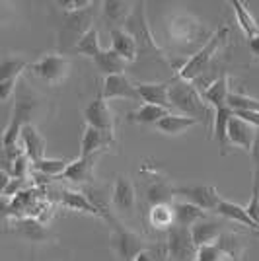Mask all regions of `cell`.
Returning <instances> with one entry per match:
<instances>
[{
	"mask_svg": "<svg viewBox=\"0 0 259 261\" xmlns=\"http://www.w3.org/2000/svg\"><path fill=\"white\" fill-rule=\"evenodd\" d=\"M215 246L222 253H226L232 261L240 259V255L244 253V242H242V238L238 234H234V232H228V230L216 238Z\"/></svg>",
	"mask_w": 259,
	"mask_h": 261,
	"instance_id": "cell-32",
	"label": "cell"
},
{
	"mask_svg": "<svg viewBox=\"0 0 259 261\" xmlns=\"http://www.w3.org/2000/svg\"><path fill=\"white\" fill-rule=\"evenodd\" d=\"M173 211V224L182 226V228H191L199 220H205L206 213L203 208L195 207L187 201H179V203H172Z\"/></svg>",
	"mask_w": 259,
	"mask_h": 261,
	"instance_id": "cell-20",
	"label": "cell"
},
{
	"mask_svg": "<svg viewBox=\"0 0 259 261\" xmlns=\"http://www.w3.org/2000/svg\"><path fill=\"white\" fill-rule=\"evenodd\" d=\"M37 78H41L47 84H59L68 76L70 59L63 53H47L39 61L28 66Z\"/></svg>",
	"mask_w": 259,
	"mask_h": 261,
	"instance_id": "cell-7",
	"label": "cell"
},
{
	"mask_svg": "<svg viewBox=\"0 0 259 261\" xmlns=\"http://www.w3.org/2000/svg\"><path fill=\"white\" fill-rule=\"evenodd\" d=\"M14 226H16L18 234H22L23 238L30 240V242H41V240L47 238L45 226L39 220H35V218H20Z\"/></svg>",
	"mask_w": 259,
	"mask_h": 261,
	"instance_id": "cell-35",
	"label": "cell"
},
{
	"mask_svg": "<svg viewBox=\"0 0 259 261\" xmlns=\"http://www.w3.org/2000/svg\"><path fill=\"white\" fill-rule=\"evenodd\" d=\"M30 158L25 156V154H20L16 160H14V164H12V172L10 175L12 177H16V179H25V174H28V168H30Z\"/></svg>",
	"mask_w": 259,
	"mask_h": 261,
	"instance_id": "cell-41",
	"label": "cell"
},
{
	"mask_svg": "<svg viewBox=\"0 0 259 261\" xmlns=\"http://www.w3.org/2000/svg\"><path fill=\"white\" fill-rule=\"evenodd\" d=\"M234 117V111L228 108V106H224V108H218L215 109V141L216 144H218V148H220V154L224 156L226 154V148H228V123H230V119Z\"/></svg>",
	"mask_w": 259,
	"mask_h": 261,
	"instance_id": "cell-23",
	"label": "cell"
},
{
	"mask_svg": "<svg viewBox=\"0 0 259 261\" xmlns=\"http://www.w3.org/2000/svg\"><path fill=\"white\" fill-rule=\"evenodd\" d=\"M168 35H170L173 45H177V47H191L195 43L205 45L213 33L206 28V23H203L199 18H195V16L187 14V12H182V14H173L172 18H170Z\"/></svg>",
	"mask_w": 259,
	"mask_h": 261,
	"instance_id": "cell-5",
	"label": "cell"
},
{
	"mask_svg": "<svg viewBox=\"0 0 259 261\" xmlns=\"http://www.w3.org/2000/svg\"><path fill=\"white\" fill-rule=\"evenodd\" d=\"M111 203L119 213L131 215L137 205V193H135V185L127 175H117L113 191H111Z\"/></svg>",
	"mask_w": 259,
	"mask_h": 261,
	"instance_id": "cell-13",
	"label": "cell"
},
{
	"mask_svg": "<svg viewBox=\"0 0 259 261\" xmlns=\"http://www.w3.org/2000/svg\"><path fill=\"white\" fill-rule=\"evenodd\" d=\"M76 55H82V57H90V59H94L99 55L101 51V45H99V33H97L96 28H90L80 39H78V43L74 45V49H72Z\"/></svg>",
	"mask_w": 259,
	"mask_h": 261,
	"instance_id": "cell-34",
	"label": "cell"
},
{
	"mask_svg": "<svg viewBox=\"0 0 259 261\" xmlns=\"http://www.w3.org/2000/svg\"><path fill=\"white\" fill-rule=\"evenodd\" d=\"M226 106L232 111H259V99L240 94V92H230Z\"/></svg>",
	"mask_w": 259,
	"mask_h": 261,
	"instance_id": "cell-37",
	"label": "cell"
},
{
	"mask_svg": "<svg viewBox=\"0 0 259 261\" xmlns=\"http://www.w3.org/2000/svg\"><path fill=\"white\" fill-rule=\"evenodd\" d=\"M109 37H111V51H115L125 63H135L137 61L135 39L123 28H111L109 30Z\"/></svg>",
	"mask_w": 259,
	"mask_h": 261,
	"instance_id": "cell-19",
	"label": "cell"
},
{
	"mask_svg": "<svg viewBox=\"0 0 259 261\" xmlns=\"http://www.w3.org/2000/svg\"><path fill=\"white\" fill-rule=\"evenodd\" d=\"M101 10H103V18L109 23H117L115 28H119V25L127 22V18L133 12V4L123 2V0H106L101 4Z\"/></svg>",
	"mask_w": 259,
	"mask_h": 261,
	"instance_id": "cell-29",
	"label": "cell"
},
{
	"mask_svg": "<svg viewBox=\"0 0 259 261\" xmlns=\"http://www.w3.org/2000/svg\"><path fill=\"white\" fill-rule=\"evenodd\" d=\"M84 121H86V127L103 133L108 139L113 141V135H115V123H113V113L109 109L108 101L101 98V94H97L96 98L92 99L84 109Z\"/></svg>",
	"mask_w": 259,
	"mask_h": 261,
	"instance_id": "cell-9",
	"label": "cell"
},
{
	"mask_svg": "<svg viewBox=\"0 0 259 261\" xmlns=\"http://www.w3.org/2000/svg\"><path fill=\"white\" fill-rule=\"evenodd\" d=\"M33 168H35V172H39V174L47 175V177H53V175H61L65 174L66 166L68 162L66 160H57V158H43V160H39V162L32 164Z\"/></svg>",
	"mask_w": 259,
	"mask_h": 261,
	"instance_id": "cell-38",
	"label": "cell"
},
{
	"mask_svg": "<svg viewBox=\"0 0 259 261\" xmlns=\"http://www.w3.org/2000/svg\"><path fill=\"white\" fill-rule=\"evenodd\" d=\"M20 141L23 146V154L30 158V162L35 164L45 158V139L41 133L35 129V125H25L20 130Z\"/></svg>",
	"mask_w": 259,
	"mask_h": 261,
	"instance_id": "cell-16",
	"label": "cell"
},
{
	"mask_svg": "<svg viewBox=\"0 0 259 261\" xmlns=\"http://www.w3.org/2000/svg\"><path fill=\"white\" fill-rule=\"evenodd\" d=\"M96 6L97 4H90L84 10L76 12H63L61 16V23H59V53L65 55L66 51H72L78 39L84 33L94 28V16H96Z\"/></svg>",
	"mask_w": 259,
	"mask_h": 261,
	"instance_id": "cell-4",
	"label": "cell"
},
{
	"mask_svg": "<svg viewBox=\"0 0 259 261\" xmlns=\"http://www.w3.org/2000/svg\"><path fill=\"white\" fill-rule=\"evenodd\" d=\"M179 195L184 201L191 203L195 207L203 208L205 213H215L216 205L220 203L222 197L218 195L215 185H182L173 187V197Z\"/></svg>",
	"mask_w": 259,
	"mask_h": 261,
	"instance_id": "cell-11",
	"label": "cell"
},
{
	"mask_svg": "<svg viewBox=\"0 0 259 261\" xmlns=\"http://www.w3.org/2000/svg\"><path fill=\"white\" fill-rule=\"evenodd\" d=\"M28 66H30L28 61L22 59V57L8 55V57L0 59V82H4V80H18Z\"/></svg>",
	"mask_w": 259,
	"mask_h": 261,
	"instance_id": "cell-33",
	"label": "cell"
},
{
	"mask_svg": "<svg viewBox=\"0 0 259 261\" xmlns=\"http://www.w3.org/2000/svg\"><path fill=\"white\" fill-rule=\"evenodd\" d=\"M41 101H43V98H39L35 94V90L30 86V82L23 76L18 78L16 90H14V108H12L10 123H8V127L4 129V135H2V146L4 148H10V146L18 144L20 130L25 125H32L35 113L41 109Z\"/></svg>",
	"mask_w": 259,
	"mask_h": 261,
	"instance_id": "cell-1",
	"label": "cell"
},
{
	"mask_svg": "<svg viewBox=\"0 0 259 261\" xmlns=\"http://www.w3.org/2000/svg\"><path fill=\"white\" fill-rule=\"evenodd\" d=\"M249 45V51H251V55H253V59L255 61H259V35H255V37H251L248 41Z\"/></svg>",
	"mask_w": 259,
	"mask_h": 261,
	"instance_id": "cell-46",
	"label": "cell"
},
{
	"mask_svg": "<svg viewBox=\"0 0 259 261\" xmlns=\"http://www.w3.org/2000/svg\"><path fill=\"white\" fill-rule=\"evenodd\" d=\"M135 261H154V253H152V251L146 248V250L141 251V253L135 257Z\"/></svg>",
	"mask_w": 259,
	"mask_h": 261,
	"instance_id": "cell-49",
	"label": "cell"
},
{
	"mask_svg": "<svg viewBox=\"0 0 259 261\" xmlns=\"http://www.w3.org/2000/svg\"><path fill=\"white\" fill-rule=\"evenodd\" d=\"M10 175L6 174L4 170H0V197L4 195V191H6V187H8V184H10Z\"/></svg>",
	"mask_w": 259,
	"mask_h": 261,
	"instance_id": "cell-47",
	"label": "cell"
},
{
	"mask_svg": "<svg viewBox=\"0 0 259 261\" xmlns=\"http://www.w3.org/2000/svg\"><path fill=\"white\" fill-rule=\"evenodd\" d=\"M22 185H23V179H16V177H12L10 184H8V187H6V191H4V195L12 197V199H14V197L20 193Z\"/></svg>",
	"mask_w": 259,
	"mask_h": 261,
	"instance_id": "cell-45",
	"label": "cell"
},
{
	"mask_svg": "<svg viewBox=\"0 0 259 261\" xmlns=\"http://www.w3.org/2000/svg\"><path fill=\"white\" fill-rule=\"evenodd\" d=\"M137 92L141 96L142 103H150L158 108L170 109L168 92H170V80L168 82H137Z\"/></svg>",
	"mask_w": 259,
	"mask_h": 261,
	"instance_id": "cell-14",
	"label": "cell"
},
{
	"mask_svg": "<svg viewBox=\"0 0 259 261\" xmlns=\"http://www.w3.org/2000/svg\"><path fill=\"white\" fill-rule=\"evenodd\" d=\"M94 61V65L97 66V70L101 72V74H106V76H115V74H125V70H127V65L129 63H125L121 57H119L115 51H111V49H101L97 57L92 59Z\"/></svg>",
	"mask_w": 259,
	"mask_h": 261,
	"instance_id": "cell-21",
	"label": "cell"
},
{
	"mask_svg": "<svg viewBox=\"0 0 259 261\" xmlns=\"http://www.w3.org/2000/svg\"><path fill=\"white\" fill-rule=\"evenodd\" d=\"M92 2H88V0H63V2H59V6H63V10L65 12H76V10H84L88 8Z\"/></svg>",
	"mask_w": 259,
	"mask_h": 261,
	"instance_id": "cell-43",
	"label": "cell"
},
{
	"mask_svg": "<svg viewBox=\"0 0 259 261\" xmlns=\"http://www.w3.org/2000/svg\"><path fill=\"white\" fill-rule=\"evenodd\" d=\"M215 213L218 217L226 218V220H232V222H238V224H244V226H248V228H253L257 230V226L249 220L248 213H246V208L242 207V205H238V203H232V201H228V199H220V203L216 205Z\"/></svg>",
	"mask_w": 259,
	"mask_h": 261,
	"instance_id": "cell-25",
	"label": "cell"
},
{
	"mask_svg": "<svg viewBox=\"0 0 259 261\" xmlns=\"http://www.w3.org/2000/svg\"><path fill=\"white\" fill-rule=\"evenodd\" d=\"M10 12H12V6L8 2H0V23L6 22V18L10 16Z\"/></svg>",
	"mask_w": 259,
	"mask_h": 261,
	"instance_id": "cell-48",
	"label": "cell"
},
{
	"mask_svg": "<svg viewBox=\"0 0 259 261\" xmlns=\"http://www.w3.org/2000/svg\"><path fill=\"white\" fill-rule=\"evenodd\" d=\"M16 82L18 80H4V82H0V103L6 101V99H10V96H14Z\"/></svg>",
	"mask_w": 259,
	"mask_h": 261,
	"instance_id": "cell-44",
	"label": "cell"
},
{
	"mask_svg": "<svg viewBox=\"0 0 259 261\" xmlns=\"http://www.w3.org/2000/svg\"><path fill=\"white\" fill-rule=\"evenodd\" d=\"M99 154H92V156H80L74 162H68L65 174L61 175L66 181H76V184H86V181H94V168H96V160Z\"/></svg>",
	"mask_w": 259,
	"mask_h": 261,
	"instance_id": "cell-15",
	"label": "cell"
},
{
	"mask_svg": "<svg viewBox=\"0 0 259 261\" xmlns=\"http://www.w3.org/2000/svg\"><path fill=\"white\" fill-rule=\"evenodd\" d=\"M150 226L156 230H168L173 226V211L172 205H154L148 211Z\"/></svg>",
	"mask_w": 259,
	"mask_h": 261,
	"instance_id": "cell-36",
	"label": "cell"
},
{
	"mask_svg": "<svg viewBox=\"0 0 259 261\" xmlns=\"http://www.w3.org/2000/svg\"><path fill=\"white\" fill-rule=\"evenodd\" d=\"M166 255L170 261H193L197 248H195L189 228L175 226L166 232Z\"/></svg>",
	"mask_w": 259,
	"mask_h": 261,
	"instance_id": "cell-8",
	"label": "cell"
},
{
	"mask_svg": "<svg viewBox=\"0 0 259 261\" xmlns=\"http://www.w3.org/2000/svg\"><path fill=\"white\" fill-rule=\"evenodd\" d=\"M228 94H230V88H228V76L226 74H222V76L216 78L213 84H209V88H206L201 96H203V99H205L211 108L218 109V108H224V106H226Z\"/></svg>",
	"mask_w": 259,
	"mask_h": 261,
	"instance_id": "cell-26",
	"label": "cell"
},
{
	"mask_svg": "<svg viewBox=\"0 0 259 261\" xmlns=\"http://www.w3.org/2000/svg\"><path fill=\"white\" fill-rule=\"evenodd\" d=\"M251 162H253V185H259V129L255 130V139L251 144Z\"/></svg>",
	"mask_w": 259,
	"mask_h": 261,
	"instance_id": "cell-42",
	"label": "cell"
},
{
	"mask_svg": "<svg viewBox=\"0 0 259 261\" xmlns=\"http://www.w3.org/2000/svg\"><path fill=\"white\" fill-rule=\"evenodd\" d=\"M199 121L197 119H191V117H185V115H179V113H168L166 117L158 121L154 127L164 133V135H184L185 130H189L191 127H195Z\"/></svg>",
	"mask_w": 259,
	"mask_h": 261,
	"instance_id": "cell-22",
	"label": "cell"
},
{
	"mask_svg": "<svg viewBox=\"0 0 259 261\" xmlns=\"http://www.w3.org/2000/svg\"><path fill=\"white\" fill-rule=\"evenodd\" d=\"M61 205L66 208H72V211H80V213L94 215V217H99V215H101V213L97 211L96 205H94L84 193H80V191H63V193H61Z\"/></svg>",
	"mask_w": 259,
	"mask_h": 261,
	"instance_id": "cell-28",
	"label": "cell"
},
{
	"mask_svg": "<svg viewBox=\"0 0 259 261\" xmlns=\"http://www.w3.org/2000/svg\"><path fill=\"white\" fill-rule=\"evenodd\" d=\"M230 4L234 6L236 22L240 23V28H242V32L246 33V37L251 39V37L259 35V23H257V20L251 16V12L248 10V6H246L244 2H240V0H232Z\"/></svg>",
	"mask_w": 259,
	"mask_h": 261,
	"instance_id": "cell-30",
	"label": "cell"
},
{
	"mask_svg": "<svg viewBox=\"0 0 259 261\" xmlns=\"http://www.w3.org/2000/svg\"><path fill=\"white\" fill-rule=\"evenodd\" d=\"M191 240H193L195 248H201V246H209V244H215L216 238L226 232L224 224L220 220H211V218H205V220H199L197 224H193L191 228Z\"/></svg>",
	"mask_w": 259,
	"mask_h": 261,
	"instance_id": "cell-17",
	"label": "cell"
},
{
	"mask_svg": "<svg viewBox=\"0 0 259 261\" xmlns=\"http://www.w3.org/2000/svg\"><path fill=\"white\" fill-rule=\"evenodd\" d=\"M255 127H251L249 123L242 121L240 117H232L230 123H228V142L230 144H236L244 150H251V144H253V139H255Z\"/></svg>",
	"mask_w": 259,
	"mask_h": 261,
	"instance_id": "cell-18",
	"label": "cell"
},
{
	"mask_svg": "<svg viewBox=\"0 0 259 261\" xmlns=\"http://www.w3.org/2000/svg\"><path fill=\"white\" fill-rule=\"evenodd\" d=\"M168 101L170 109L179 111V115L197 119L199 123H205L211 127V121L215 119V109L206 103L201 92L182 78H172L170 80V92H168Z\"/></svg>",
	"mask_w": 259,
	"mask_h": 261,
	"instance_id": "cell-2",
	"label": "cell"
},
{
	"mask_svg": "<svg viewBox=\"0 0 259 261\" xmlns=\"http://www.w3.org/2000/svg\"><path fill=\"white\" fill-rule=\"evenodd\" d=\"M99 94H101V98L106 99V101H109V99H127V101L142 103L141 96L137 92V86L125 74L106 76V80H103V90Z\"/></svg>",
	"mask_w": 259,
	"mask_h": 261,
	"instance_id": "cell-12",
	"label": "cell"
},
{
	"mask_svg": "<svg viewBox=\"0 0 259 261\" xmlns=\"http://www.w3.org/2000/svg\"><path fill=\"white\" fill-rule=\"evenodd\" d=\"M168 113H170V109L150 106V103H141L139 109L127 113V121H129V123H135V125H156V123L162 119V117H166Z\"/></svg>",
	"mask_w": 259,
	"mask_h": 261,
	"instance_id": "cell-24",
	"label": "cell"
},
{
	"mask_svg": "<svg viewBox=\"0 0 259 261\" xmlns=\"http://www.w3.org/2000/svg\"><path fill=\"white\" fill-rule=\"evenodd\" d=\"M244 208H246V213H248L249 220H251L259 230V185H253L251 199H249V203Z\"/></svg>",
	"mask_w": 259,
	"mask_h": 261,
	"instance_id": "cell-40",
	"label": "cell"
},
{
	"mask_svg": "<svg viewBox=\"0 0 259 261\" xmlns=\"http://www.w3.org/2000/svg\"><path fill=\"white\" fill-rule=\"evenodd\" d=\"M146 201L150 203V207H154V205H172L173 187L168 181H162V179L152 181L150 187L146 189Z\"/></svg>",
	"mask_w": 259,
	"mask_h": 261,
	"instance_id": "cell-31",
	"label": "cell"
},
{
	"mask_svg": "<svg viewBox=\"0 0 259 261\" xmlns=\"http://www.w3.org/2000/svg\"><path fill=\"white\" fill-rule=\"evenodd\" d=\"M193 261H232L226 253L216 248L215 244H209V246H201L197 248V253H195Z\"/></svg>",
	"mask_w": 259,
	"mask_h": 261,
	"instance_id": "cell-39",
	"label": "cell"
},
{
	"mask_svg": "<svg viewBox=\"0 0 259 261\" xmlns=\"http://www.w3.org/2000/svg\"><path fill=\"white\" fill-rule=\"evenodd\" d=\"M113 224V234H111V248L117 253V257L121 261H135V257L141 253V251L146 250V242L137 236L135 232H129L125 230L121 224Z\"/></svg>",
	"mask_w": 259,
	"mask_h": 261,
	"instance_id": "cell-10",
	"label": "cell"
},
{
	"mask_svg": "<svg viewBox=\"0 0 259 261\" xmlns=\"http://www.w3.org/2000/svg\"><path fill=\"white\" fill-rule=\"evenodd\" d=\"M228 33H230L228 28H224V25L218 28V30L209 37V41H206L205 45H201V47L197 49V53H193L185 61V65L177 70V78H182L185 82H191V80H197L203 72H206V68L213 63L216 51L220 49V45L224 43Z\"/></svg>",
	"mask_w": 259,
	"mask_h": 261,
	"instance_id": "cell-6",
	"label": "cell"
},
{
	"mask_svg": "<svg viewBox=\"0 0 259 261\" xmlns=\"http://www.w3.org/2000/svg\"><path fill=\"white\" fill-rule=\"evenodd\" d=\"M111 139H108L103 133L86 127L84 135H82V142H80V156H92V154H99L106 146L111 144Z\"/></svg>",
	"mask_w": 259,
	"mask_h": 261,
	"instance_id": "cell-27",
	"label": "cell"
},
{
	"mask_svg": "<svg viewBox=\"0 0 259 261\" xmlns=\"http://www.w3.org/2000/svg\"><path fill=\"white\" fill-rule=\"evenodd\" d=\"M123 30L129 33L135 39L137 45V61H154V63H162V65L170 66V61L162 49L156 45L152 32L146 22V10H144V2H137L133 6V12L127 18V22L123 23Z\"/></svg>",
	"mask_w": 259,
	"mask_h": 261,
	"instance_id": "cell-3",
	"label": "cell"
}]
</instances>
